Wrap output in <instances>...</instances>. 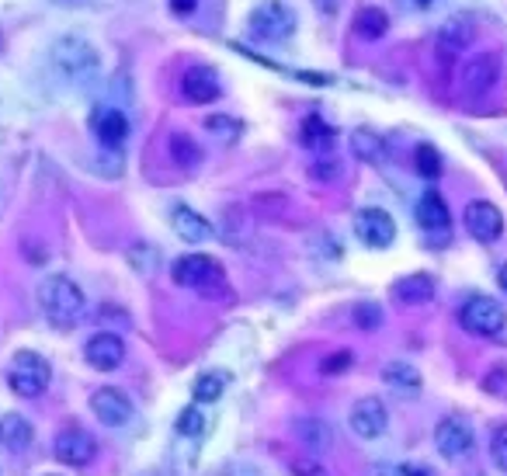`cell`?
I'll use <instances>...</instances> for the list:
<instances>
[{
  "label": "cell",
  "mask_w": 507,
  "mask_h": 476,
  "mask_svg": "<svg viewBox=\"0 0 507 476\" xmlns=\"http://www.w3.org/2000/svg\"><path fill=\"white\" fill-rule=\"evenodd\" d=\"M53 66L66 84H95L101 73V56L95 42L84 35H63L53 42Z\"/></svg>",
  "instance_id": "6da1fadb"
},
{
  "label": "cell",
  "mask_w": 507,
  "mask_h": 476,
  "mask_svg": "<svg viewBox=\"0 0 507 476\" xmlns=\"http://www.w3.org/2000/svg\"><path fill=\"white\" fill-rule=\"evenodd\" d=\"M35 299H38V310L56 327H66V323L80 320L84 306H87L84 288L77 286L73 279H66V275H46L38 282V288H35Z\"/></svg>",
  "instance_id": "7a4b0ae2"
},
{
  "label": "cell",
  "mask_w": 507,
  "mask_h": 476,
  "mask_svg": "<svg viewBox=\"0 0 507 476\" xmlns=\"http://www.w3.org/2000/svg\"><path fill=\"white\" fill-rule=\"evenodd\" d=\"M170 279H174L178 286L198 292V296H222V292L229 296L222 264L216 261V257L202 255V251L178 257V261H174V268H170Z\"/></svg>",
  "instance_id": "3957f363"
},
{
  "label": "cell",
  "mask_w": 507,
  "mask_h": 476,
  "mask_svg": "<svg viewBox=\"0 0 507 476\" xmlns=\"http://www.w3.org/2000/svg\"><path fill=\"white\" fill-rule=\"evenodd\" d=\"M49 382H53V365L38 351H18L11 358V365H7V386H11L14 397L35 400V397H42L49 389Z\"/></svg>",
  "instance_id": "277c9868"
},
{
  "label": "cell",
  "mask_w": 507,
  "mask_h": 476,
  "mask_svg": "<svg viewBox=\"0 0 507 476\" xmlns=\"http://www.w3.org/2000/svg\"><path fill=\"white\" fill-rule=\"evenodd\" d=\"M459 323H462V330H470L476 338H501L507 330V310L490 296H473L462 303Z\"/></svg>",
  "instance_id": "5b68a950"
},
{
  "label": "cell",
  "mask_w": 507,
  "mask_h": 476,
  "mask_svg": "<svg viewBox=\"0 0 507 476\" xmlns=\"http://www.w3.org/2000/svg\"><path fill=\"white\" fill-rule=\"evenodd\" d=\"M251 32L264 42H286L295 32V11L282 0H261L251 11Z\"/></svg>",
  "instance_id": "8992f818"
},
{
  "label": "cell",
  "mask_w": 507,
  "mask_h": 476,
  "mask_svg": "<svg viewBox=\"0 0 507 476\" xmlns=\"http://www.w3.org/2000/svg\"><path fill=\"white\" fill-rule=\"evenodd\" d=\"M473 424L466 421V417H459V413H448L438 421V428H435V445H438V452H442L445 459H462V455H470L473 452Z\"/></svg>",
  "instance_id": "52a82bcc"
},
{
  "label": "cell",
  "mask_w": 507,
  "mask_h": 476,
  "mask_svg": "<svg viewBox=\"0 0 507 476\" xmlns=\"http://www.w3.org/2000/svg\"><path fill=\"white\" fill-rule=\"evenodd\" d=\"M462 220H466L470 237L479 240V244H494V240H501V233H504V213H501L494 202H486V198L470 202Z\"/></svg>",
  "instance_id": "ba28073f"
},
{
  "label": "cell",
  "mask_w": 507,
  "mask_h": 476,
  "mask_svg": "<svg viewBox=\"0 0 507 476\" xmlns=\"http://www.w3.org/2000/svg\"><path fill=\"white\" fill-rule=\"evenodd\" d=\"M91 411H95V417L104 424V428H122V424L132 421L136 407H132V400H129L126 389L101 386V389H95V397H91Z\"/></svg>",
  "instance_id": "9c48e42d"
},
{
  "label": "cell",
  "mask_w": 507,
  "mask_h": 476,
  "mask_svg": "<svg viewBox=\"0 0 507 476\" xmlns=\"http://www.w3.org/2000/svg\"><path fill=\"white\" fill-rule=\"evenodd\" d=\"M354 233H358V240L365 244V247H393V240H396V222L393 216L386 213V209H362L358 216H354Z\"/></svg>",
  "instance_id": "30bf717a"
},
{
  "label": "cell",
  "mask_w": 507,
  "mask_h": 476,
  "mask_svg": "<svg viewBox=\"0 0 507 476\" xmlns=\"http://www.w3.org/2000/svg\"><path fill=\"white\" fill-rule=\"evenodd\" d=\"M348 424L358 438L372 442V438H379L382 431L389 428V411H386V404H382L379 397H362V400L351 407Z\"/></svg>",
  "instance_id": "8fae6325"
},
{
  "label": "cell",
  "mask_w": 507,
  "mask_h": 476,
  "mask_svg": "<svg viewBox=\"0 0 507 476\" xmlns=\"http://www.w3.org/2000/svg\"><path fill=\"white\" fill-rule=\"evenodd\" d=\"M56 459L63 463V466H77V470H84V466H91L97 455V442L95 435H87V431H80V428H66L63 435L56 438Z\"/></svg>",
  "instance_id": "7c38bea8"
},
{
  "label": "cell",
  "mask_w": 507,
  "mask_h": 476,
  "mask_svg": "<svg viewBox=\"0 0 507 476\" xmlns=\"http://www.w3.org/2000/svg\"><path fill=\"white\" fill-rule=\"evenodd\" d=\"M84 358H87V365H91L95 372H115V369L126 362V341H122L119 334L101 330V334H95V338L87 341Z\"/></svg>",
  "instance_id": "4fadbf2b"
},
{
  "label": "cell",
  "mask_w": 507,
  "mask_h": 476,
  "mask_svg": "<svg viewBox=\"0 0 507 476\" xmlns=\"http://www.w3.org/2000/svg\"><path fill=\"white\" fill-rule=\"evenodd\" d=\"M181 95L185 101L191 104H209V101H216L222 95V84L220 77H216V70L212 66H191L185 70V77H181Z\"/></svg>",
  "instance_id": "5bb4252c"
},
{
  "label": "cell",
  "mask_w": 507,
  "mask_h": 476,
  "mask_svg": "<svg viewBox=\"0 0 507 476\" xmlns=\"http://www.w3.org/2000/svg\"><path fill=\"white\" fill-rule=\"evenodd\" d=\"M497 80H501V56H497V53H479V56L470 60L466 70H462V88H466L470 95L490 91Z\"/></svg>",
  "instance_id": "9a60e30c"
},
{
  "label": "cell",
  "mask_w": 507,
  "mask_h": 476,
  "mask_svg": "<svg viewBox=\"0 0 507 476\" xmlns=\"http://www.w3.org/2000/svg\"><path fill=\"white\" fill-rule=\"evenodd\" d=\"M170 226L185 244H209L212 240V222L205 220L202 213H195L191 205H185V202H178L170 209Z\"/></svg>",
  "instance_id": "2e32d148"
},
{
  "label": "cell",
  "mask_w": 507,
  "mask_h": 476,
  "mask_svg": "<svg viewBox=\"0 0 507 476\" xmlns=\"http://www.w3.org/2000/svg\"><path fill=\"white\" fill-rule=\"evenodd\" d=\"M91 126H95L97 143L108 146V150H119L129 139V119L122 108H97Z\"/></svg>",
  "instance_id": "e0dca14e"
},
{
  "label": "cell",
  "mask_w": 507,
  "mask_h": 476,
  "mask_svg": "<svg viewBox=\"0 0 507 476\" xmlns=\"http://www.w3.org/2000/svg\"><path fill=\"white\" fill-rule=\"evenodd\" d=\"M438 53L442 56H459V53H466L470 46L476 42V29L473 21H466V18H452V21H445L442 29H438Z\"/></svg>",
  "instance_id": "ac0fdd59"
},
{
  "label": "cell",
  "mask_w": 507,
  "mask_h": 476,
  "mask_svg": "<svg viewBox=\"0 0 507 476\" xmlns=\"http://www.w3.org/2000/svg\"><path fill=\"white\" fill-rule=\"evenodd\" d=\"M393 299L400 306H428L435 299V279L431 275H407L400 282H393Z\"/></svg>",
  "instance_id": "d6986e66"
},
{
  "label": "cell",
  "mask_w": 507,
  "mask_h": 476,
  "mask_svg": "<svg viewBox=\"0 0 507 476\" xmlns=\"http://www.w3.org/2000/svg\"><path fill=\"white\" fill-rule=\"evenodd\" d=\"M35 438V428L29 424V417L21 413H4L0 417V445L7 452H25Z\"/></svg>",
  "instance_id": "ffe728a7"
},
{
  "label": "cell",
  "mask_w": 507,
  "mask_h": 476,
  "mask_svg": "<svg viewBox=\"0 0 507 476\" xmlns=\"http://www.w3.org/2000/svg\"><path fill=\"white\" fill-rule=\"evenodd\" d=\"M417 222H420L424 230H431V233H435V230H448V222H452L448 202H445L435 188H428L420 195V202H417Z\"/></svg>",
  "instance_id": "44dd1931"
},
{
  "label": "cell",
  "mask_w": 507,
  "mask_h": 476,
  "mask_svg": "<svg viewBox=\"0 0 507 476\" xmlns=\"http://www.w3.org/2000/svg\"><path fill=\"white\" fill-rule=\"evenodd\" d=\"M295 438L310 452H327L334 445V428L327 421H320V417H299L295 421Z\"/></svg>",
  "instance_id": "7402d4cb"
},
{
  "label": "cell",
  "mask_w": 507,
  "mask_h": 476,
  "mask_svg": "<svg viewBox=\"0 0 507 476\" xmlns=\"http://www.w3.org/2000/svg\"><path fill=\"white\" fill-rule=\"evenodd\" d=\"M354 32L362 35V38H382V35L389 32V14L376 7V4H365V7H358V14H354Z\"/></svg>",
  "instance_id": "603a6c76"
},
{
  "label": "cell",
  "mask_w": 507,
  "mask_h": 476,
  "mask_svg": "<svg viewBox=\"0 0 507 476\" xmlns=\"http://www.w3.org/2000/svg\"><path fill=\"white\" fill-rule=\"evenodd\" d=\"M303 143H306L310 150H317V154H330L334 143H337V129L327 126L320 115H310V119L303 122Z\"/></svg>",
  "instance_id": "cb8c5ba5"
},
{
  "label": "cell",
  "mask_w": 507,
  "mask_h": 476,
  "mask_svg": "<svg viewBox=\"0 0 507 476\" xmlns=\"http://www.w3.org/2000/svg\"><path fill=\"white\" fill-rule=\"evenodd\" d=\"M382 382L400 389V393H417L420 389V372L413 369L411 362H386L382 365Z\"/></svg>",
  "instance_id": "d4e9b609"
},
{
  "label": "cell",
  "mask_w": 507,
  "mask_h": 476,
  "mask_svg": "<svg viewBox=\"0 0 507 476\" xmlns=\"http://www.w3.org/2000/svg\"><path fill=\"white\" fill-rule=\"evenodd\" d=\"M226 382H229V376H226V372H220V369L202 372L198 380L191 382V397H195L198 404H216L222 393H226Z\"/></svg>",
  "instance_id": "484cf974"
},
{
  "label": "cell",
  "mask_w": 507,
  "mask_h": 476,
  "mask_svg": "<svg viewBox=\"0 0 507 476\" xmlns=\"http://www.w3.org/2000/svg\"><path fill=\"white\" fill-rule=\"evenodd\" d=\"M167 150H170V160L181 163V167H198L202 163V146L191 139L188 132H174L167 139Z\"/></svg>",
  "instance_id": "4316f807"
},
{
  "label": "cell",
  "mask_w": 507,
  "mask_h": 476,
  "mask_svg": "<svg viewBox=\"0 0 507 476\" xmlns=\"http://www.w3.org/2000/svg\"><path fill=\"white\" fill-rule=\"evenodd\" d=\"M351 154L358 160H365V163H379L382 154H386V143H382L376 132L358 129V132H351Z\"/></svg>",
  "instance_id": "83f0119b"
},
{
  "label": "cell",
  "mask_w": 507,
  "mask_h": 476,
  "mask_svg": "<svg viewBox=\"0 0 507 476\" xmlns=\"http://www.w3.org/2000/svg\"><path fill=\"white\" fill-rule=\"evenodd\" d=\"M413 163H417V174L420 178H442L445 174V163H442V154L431 146V143H420L417 150H413Z\"/></svg>",
  "instance_id": "f1b7e54d"
},
{
  "label": "cell",
  "mask_w": 507,
  "mask_h": 476,
  "mask_svg": "<svg viewBox=\"0 0 507 476\" xmlns=\"http://www.w3.org/2000/svg\"><path fill=\"white\" fill-rule=\"evenodd\" d=\"M351 320H354V327H358L362 334H376L382 327V306L372 303V299H365V303H358V306L351 310Z\"/></svg>",
  "instance_id": "f546056e"
},
{
  "label": "cell",
  "mask_w": 507,
  "mask_h": 476,
  "mask_svg": "<svg viewBox=\"0 0 507 476\" xmlns=\"http://www.w3.org/2000/svg\"><path fill=\"white\" fill-rule=\"evenodd\" d=\"M310 178H313V181H323V185H327V181H337V178H341V160L334 157V154H320V157L310 163Z\"/></svg>",
  "instance_id": "4dcf8cb0"
},
{
  "label": "cell",
  "mask_w": 507,
  "mask_h": 476,
  "mask_svg": "<svg viewBox=\"0 0 507 476\" xmlns=\"http://www.w3.org/2000/svg\"><path fill=\"white\" fill-rule=\"evenodd\" d=\"M483 393L494 397V400H507V365L497 362L486 376H483Z\"/></svg>",
  "instance_id": "1f68e13d"
},
{
  "label": "cell",
  "mask_w": 507,
  "mask_h": 476,
  "mask_svg": "<svg viewBox=\"0 0 507 476\" xmlns=\"http://www.w3.org/2000/svg\"><path fill=\"white\" fill-rule=\"evenodd\" d=\"M205 431V413L198 411V407H185L181 417H178V435H185V438H198Z\"/></svg>",
  "instance_id": "d6a6232c"
},
{
  "label": "cell",
  "mask_w": 507,
  "mask_h": 476,
  "mask_svg": "<svg viewBox=\"0 0 507 476\" xmlns=\"http://www.w3.org/2000/svg\"><path fill=\"white\" fill-rule=\"evenodd\" d=\"M351 369V351L341 348V351H330L327 358H320V376H341V372H348Z\"/></svg>",
  "instance_id": "836d02e7"
},
{
  "label": "cell",
  "mask_w": 507,
  "mask_h": 476,
  "mask_svg": "<svg viewBox=\"0 0 507 476\" xmlns=\"http://www.w3.org/2000/svg\"><path fill=\"white\" fill-rule=\"evenodd\" d=\"M129 261H132V268H136L139 275H150V271L157 268V251H154V247H146V244H143V247L136 244V247L129 251Z\"/></svg>",
  "instance_id": "e575fe53"
},
{
  "label": "cell",
  "mask_w": 507,
  "mask_h": 476,
  "mask_svg": "<svg viewBox=\"0 0 507 476\" xmlns=\"http://www.w3.org/2000/svg\"><path fill=\"white\" fill-rule=\"evenodd\" d=\"M490 455H494V463L507 473V424H501V428L494 431V438H490Z\"/></svg>",
  "instance_id": "d590c367"
},
{
  "label": "cell",
  "mask_w": 507,
  "mask_h": 476,
  "mask_svg": "<svg viewBox=\"0 0 507 476\" xmlns=\"http://www.w3.org/2000/svg\"><path fill=\"white\" fill-rule=\"evenodd\" d=\"M205 129L216 132V136H229V139H233V136L240 132V122L229 119V115H209V119H205Z\"/></svg>",
  "instance_id": "8d00e7d4"
},
{
  "label": "cell",
  "mask_w": 507,
  "mask_h": 476,
  "mask_svg": "<svg viewBox=\"0 0 507 476\" xmlns=\"http://www.w3.org/2000/svg\"><path fill=\"white\" fill-rule=\"evenodd\" d=\"M292 473L295 476H334L323 463H317V459H295V463H292Z\"/></svg>",
  "instance_id": "74e56055"
},
{
  "label": "cell",
  "mask_w": 507,
  "mask_h": 476,
  "mask_svg": "<svg viewBox=\"0 0 507 476\" xmlns=\"http://www.w3.org/2000/svg\"><path fill=\"white\" fill-rule=\"evenodd\" d=\"M403 476H438L431 466H424V463H407V466H400Z\"/></svg>",
  "instance_id": "f35d334b"
},
{
  "label": "cell",
  "mask_w": 507,
  "mask_h": 476,
  "mask_svg": "<svg viewBox=\"0 0 507 476\" xmlns=\"http://www.w3.org/2000/svg\"><path fill=\"white\" fill-rule=\"evenodd\" d=\"M195 7H198V0H170V11L181 14V18H188Z\"/></svg>",
  "instance_id": "ab89813d"
},
{
  "label": "cell",
  "mask_w": 507,
  "mask_h": 476,
  "mask_svg": "<svg viewBox=\"0 0 507 476\" xmlns=\"http://www.w3.org/2000/svg\"><path fill=\"white\" fill-rule=\"evenodd\" d=\"M369 476H403V470H396V466H372Z\"/></svg>",
  "instance_id": "60d3db41"
},
{
  "label": "cell",
  "mask_w": 507,
  "mask_h": 476,
  "mask_svg": "<svg viewBox=\"0 0 507 476\" xmlns=\"http://www.w3.org/2000/svg\"><path fill=\"white\" fill-rule=\"evenodd\" d=\"M497 286L504 288V296H507V264H501V268H497Z\"/></svg>",
  "instance_id": "b9f144b4"
},
{
  "label": "cell",
  "mask_w": 507,
  "mask_h": 476,
  "mask_svg": "<svg viewBox=\"0 0 507 476\" xmlns=\"http://www.w3.org/2000/svg\"><path fill=\"white\" fill-rule=\"evenodd\" d=\"M53 4H63V7H80V4H87V0H53Z\"/></svg>",
  "instance_id": "7bdbcfd3"
},
{
  "label": "cell",
  "mask_w": 507,
  "mask_h": 476,
  "mask_svg": "<svg viewBox=\"0 0 507 476\" xmlns=\"http://www.w3.org/2000/svg\"><path fill=\"white\" fill-rule=\"evenodd\" d=\"M411 4H417V7H428V4H431V0H411Z\"/></svg>",
  "instance_id": "ee69618b"
}]
</instances>
